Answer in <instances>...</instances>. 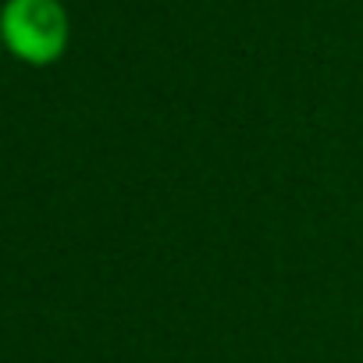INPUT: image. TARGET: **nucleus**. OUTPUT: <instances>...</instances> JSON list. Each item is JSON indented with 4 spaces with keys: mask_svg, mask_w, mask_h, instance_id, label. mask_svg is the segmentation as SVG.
Here are the masks:
<instances>
[{
    "mask_svg": "<svg viewBox=\"0 0 363 363\" xmlns=\"http://www.w3.org/2000/svg\"><path fill=\"white\" fill-rule=\"evenodd\" d=\"M72 22L61 0H4L0 43L26 65H54L65 57Z\"/></svg>",
    "mask_w": 363,
    "mask_h": 363,
    "instance_id": "f257e3e1",
    "label": "nucleus"
}]
</instances>
